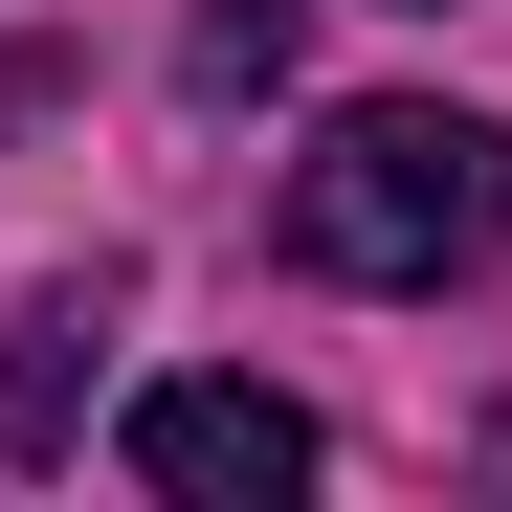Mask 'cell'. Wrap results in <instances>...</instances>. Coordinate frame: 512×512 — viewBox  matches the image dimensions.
<instances>
[{
  "instance_id": "277c9868",
  "label": "cell",
  "mask_w": 512,
  "mask_h": 512,
  "mask_svg": "<svg viewBox=\"0 0 512 512\" xmlns=\"http://www.w3.org/2000/svg\"><path fill=\"white\" fill-rule=\"evenodd\" d=\"M290 67V0H201V90H268Z\"/></svg>"
},
{
  "instance_id": "7a4b0ae2",
  "label": "cell",
  "mask_w": 512,
  "mask_h": 512,
  "mask_svg": "<svg viewBox=\"0 0 512 512\" xmlns=\"http://www.w3.org/2000/svg\"><path fill=\"white\" fill-rule=\"evenodd\" d=\"M134 490H179V512H290V490H312V401H268V379H156V401H134Z\"/></svg>"
},
{
  "instance_id": "3957f363",
  "label": "cell",
  "mask_w": 512,
  "mask_h": 512,
  "mask_svg": "<svg viewBox=\"0 0 512 512\" xmlns=\"http://www.w3.org/2000/svg\"><path fill=\"white\" fill-rule=\"evenodd\" d=\"M90 379H112V268H45L23 312H0V468L90 446Z\"/></svg>"
},
{
  "instance_id": "6da1fadb",
  "label": "cell",
  "mask_w": 512,
  "mask_h": 512,
  "mask_svg": "<svg viewBox=\"0 0 512 512\" xmlns=\"http://www.w3.org/2000/svg\"><path fill=\"white\" fill-rule=\"evenodd\" d=\"M490 245H512V134L446 90H379L290 156V268H334V290H468Z\"/></svg>"
}]
</instances>
